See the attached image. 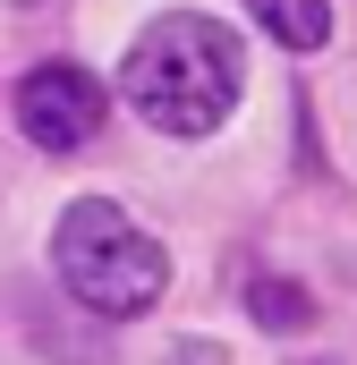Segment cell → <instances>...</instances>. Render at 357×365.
I'll return each instance as SVG.
<instances>
[{
	"mask_svg": "<svg viewBox=\"0 0 357 365\" xmlns=\"http://www.w3.org/2000/svg\"><path fill=\"white\" fill-rule=\"evenodd\" d=\"M238 86H247V60H238V34L178 9V17H154L119 68V93L145 128L162 136H213L230 110H238Z\"/></svg>",
	"mask_w": 357,
	"mask_h": 365,
	"instance_id": "obj_1",
	"label": "cell"
},
{
	"mask_svg": "<svg viewBox=\"0 0 357 365\" xmlns=\"http://www.w3.org/2000/svg\"><path fill=\"white\" fill-rule=\"evenodd\" d=\"M51 264L69 280V297L86 306V314H111V323H136L162 289H171V255L119 212V204H69L60 212V230H51Z\"/></svg>",
	"mask_w": 357,
	"mask_h": 365,
	"instance_id": "obj_2",
	"label": "cell"
},
{
	"mask_svg": "<svg viewBox=\"0 0 357 365\" xmlns=\"http://www.w3.org/2000/svg\"><path fill=\"white\" fill-rule=\"evenodd\" d=\"M102 119H111V93L94 86L86 68H69V60L26 68V86H17V128H26V145H43V153H86L94 136H102Z\"/></svg>",
	"mask_w": 357,
	"mask_h": 365,
	"instance_id": "obj_3",
	"label": "cell"
},
{
	"mask_svg": "<svg viewBox=\"0 0 357 365\" xmlns=\"http://www.w3.org/2000/svg\"><path fill=\"white\" fill-rule=\"evenodd\" d=\"M247 17L289 51H323L332 43V0H247Z\"/></svg>",
	"mask_w": 357,
	"mask_h": 365,
	"instance_id": "obj_4",
	"label": "cell"
},
{
	"mask_svg": "<svg viewBox=\"0 0 357 365\" xmlns=\"http://www.w3.org/2000/svg\"><path fill=\"white\" fill-rule=\"evenodd\" d=\"M256 314H264L272 331H289V323H306V297L289 280H256Z\"/></svg>",
	"mask_w": 357,
	"mask_h": 365,
	"instance_id": "obj_5",
	"label": "cell"
},
{
	"mask_svg": "<svg viewBox=\"0 0 357 365\" xmlns=\"http://www.w3.org/2000/svg\"><path fill=\"white\" fill-rule=\"evenodd\" d=\"M171 365H230V357H221L213 340H178V349H171Z\"/></svg>",
	"mask_w": 357,
	"mask_h": 365,
	"instance_id": "obj_6",
	"label": "cell"
}]
</instances>
